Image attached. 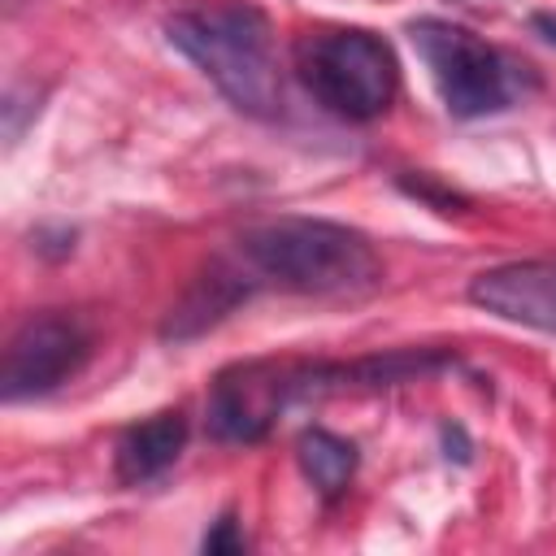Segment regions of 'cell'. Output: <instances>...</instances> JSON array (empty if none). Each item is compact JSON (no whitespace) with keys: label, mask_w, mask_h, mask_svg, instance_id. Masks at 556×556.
Returning a JSON list of instances; mask_svg holds the SVG:
<instances>
[{"label":"cell","mask_w":556,"mask_h":556,"mask_svg":"<svg viewBox=\"0 0 556 556\" xmlns=\"http://www.w3.org/2000/svg\"><path fill=\"white\" fill-rule=\"evenodd\" d=\"M239 252L252 274L300 295H369L382 261L365 235L321 217H274L243 230Z\"/></svg>","instance_id":"6da1fadb"},{"label":"cell","mask_w":556,"mask_h":556,"mask_svg":"<svg viewBox=\"0 0 556 556\" xmlns=\"http://www.w3.org/2000/svg\"><path fill=\"white\" fill-rule=\"evenodd\" d=\"M91 356V334L78 317L65 313H39L22 321V330L4 348V369H0V391L4 400H35L70 382L83 361Z\"/></svg>","instance_id":"8992f818"},{"label":"cell","mask_w":556,"mask_h":556,"mask_svg":"<svg viewBox=\"0 0 556 556\" xmlns=\"http://www.w3.org/2000/svg\"><path fill=\"white\" fill-rule=\"evenodd\" d=\"M295 70L308 96L343 122H374L400 91L395 52L387 48V39L356 26L304 35L295 43Z\"/></svg>","instance_id":"3957f363"},{"label":"cell","mask_w":556,"mask_h":556,"mask_svg":"<svg viewBox=\"0 0 556 556\" xmlns=\"http://www.w3.org/2000/svg\"><path fill=\"white\" fill-rule=\"evenodd\" d=\"M295 460H300L304 478H308L326 500L343 495L348 482H352V473H356V447H352L348 439L321 430V426H313V430H304V434L295 439Z\"/></svg>","instance_id":"30bf717a"},{"label":"cell","mask_w":556,"mask_h":556,"mask_svg":"<svg viewBox=\"0 0 556 556\" xmlns=\"http://www.w3.org/2000/svg\"><path fill=\"white\" fill-rule=\"evenodd\" d=\"M530 30L543 35L547 43H556V13H534V17H530Z\"/></svg>","instance_id":"5bb4252c"},{"label":"cell","mask_w":556,"mask_h":556,"mask_svg":"<svg viewBox=\"0 0 556 556\" xmlns=\"http://www.w3.org/2000/svg\"><path fill=\"white\" fill-rule=\"evenodd\" d=\"M187 443V417L174 408V413H156L139 426H126L117 447H113V469H117V482L126 486H139V482H152L161 478L178 452Z\"/></svg>","instance_id":"ba28073f"},{"label":"cell","mask_w":556,"mask_h":556,"mask_svg":"<svg viewBox=\"0 0 556 556\" xmlns=\"http://www.w3.org/2000/svg\"><path fill=\"white\" fill-rule=\"evenodd\" d=\"M204 552H243V534H239V526H235V517L226 513L208 534H204Z\"/></svg>","instance_id":"8fae6325"},{"label":"cell","mask_w":556,"mask_h":556,"mask_svg":"<svg viewBox=\"0 0 556 556\" xmlns=\"http://www.w3.org/2000/svg\"><path fill=\"white\" fill-rule=\"evenodd\" d=\"M408 35L452 117H486L513 104L526 70L491 48L482 35L443 17H417Z\"/></svg>","instance_id":"277c9868"},{"label":"cell","mask_w":556,"mask_h":556,"mask_svg":"<svg viewBox=\"0 0 556 556\" xmlns=\"http://www.w3.org/2000/svg\"><path fill=\"white\" fill-rule=\"evenodd\" d=\"M443 447H447V456L469 460V443H465V430L460 426H443Z\"/></svg>","instance_id":"4fadbf2b"},{"label":"cell","mask_w":556,"mask_h":556,"mask_svg":"<svg viewBox=\"0 0 556 556\" xmlns=\"http://www.w3.org/2000/svg\"><path fill=\"white\" fill-rule=\"evenodd\" d=\"M469 300L504 321L556 334V261H513L482 269L469 282Z\"/></svg>","instance_id":"52a82bcc"},{"label":"cell","mask_w":556,"mask_h":556,"mask_svg":"<svg viewBox=\"0 0 556 556\" xmlns=\"http://www.w3.org/2000/svg\"><path fill=\"white\" fill-rule=\"evenodd\" d=\"M248 278L239 269H226V265H208V274H200L191 282V291L169 308L161 334L165 339H191V334H204L208 326H217L243 295H248Z\"/></svg>","instance_id":"9c48e42d"},{"label":"cell","mask_w":556,"mask_h":556,"mask_svg":"<svg viewBox=\"0 0 556 556\" xmlns=\"http://www.w3.org/2000/svg\"><path fill=\"white\" fill-rule=\"evenodd\" d=\"M169 43L239 109L252 117H274L282 100L274 30L252 4L191 9L165 22Z\"/></svg>","instance_id":"7a4b0ae2"},{"label":"cell","mask_w":556,"mask_h":556,"mask_svg":"<svg viewBox=\"0 0 556 556\" xmlns=\"http://www.w3.org/2000/svg\"><path fill=\"white\" fill-rule=\"evenodd\" d=\"M321 391V365L304 361H239L226 365L208 387V434L222 443H261L278 413Z\"/></svg>","instance_id":"5b68a950"},{"label":"cell","mask_w":556,"mask_h":556,"mask_svg":"<svg viewBox=\"0 0 556 556\" xmlns=\"http://www.w3.org/2000/svg\"><path fill=\"white\" fill-rule=\"evenodd\" d=\"M400 187H404L408 195H421V200H430V204H439L443 213H447L452 204H465V200H460L456 191H439V187H434L430 178H408V174H404V178H400Z\"/></svg>","instance_id":"7c38bea8"}]
</instances>
